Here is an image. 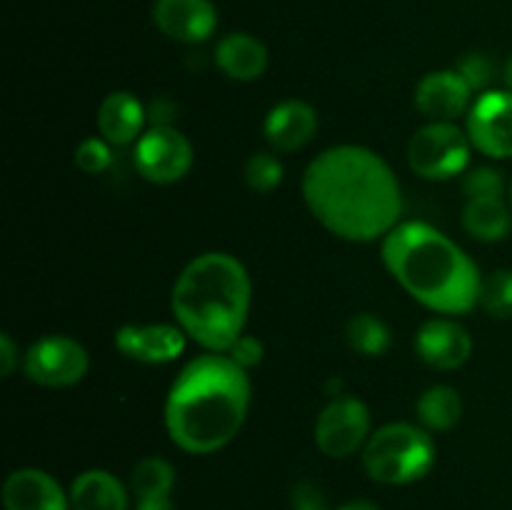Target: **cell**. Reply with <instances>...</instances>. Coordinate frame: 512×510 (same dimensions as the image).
I'll list each match as a JSON object with an SVG mask.
<instances>
[{
	"mask_svg": "<svg viewBox=\"0 0 512 510\" xmlns=\"http://www.w3.org/2000/svg\"><path fill=\"white\" fill-rule=\"evenodd\" d=\"M303 198L323 228L350 243L385 238L403 213L393 168L365 145H333L310 160Z\"/></svg>",
	"mask_w": 512,
	"mask_h": 510,
	"instance_id": "1",
	"label": "cell"
},
{
	"mask_svg": "<svg viewBox=\"0 0 512 510\" xmlns=\"http://www.w3.org/2000/svg\"><path fill=\"white\" fill-rule=\"evenodd\" d=\"M248 370L225 353L188 360L165 398V430L180 450L210 455L223 450L243 428L250 410Z\"/></svg>",
	"mask_w": 512,
	"mask_h": 510,
	"instance_id": "2",
	"label": "cell"
},
{
	"mask_svg": "<svg viewBox=\"0 0 512 510\" xmlns=\"http://www.w3.org/2000/svg\"><path fill=\"white\" fill-rule=\"evenodd\" d=\"M380 258L395 283L438 315L478 308V265L443 230L423 220H400L383 238Z\"/></svg>",
	"mask_w": 512,
	"mask_h": 510,
	"instance_id": "3",
	"label": "cell"
},
{
	"mask_svg": "<svg viewBox=\"0 0 512 510\" xmlns=\"http://www.w3.org/2000/svg\"><path fill=\"white\" fill-rule=\"evenodd\" d=\"M250 275L235 255H198L180 270L170 293L175 323L208 353H228L243 335L250 310Z\"/></svg>",
	"mask_w": 512,
	"mask_h": 510,
	"instance_id": "4",
	"label": "cell"
},
{
	"mask_svg": "<svg viewBox=\"0 0 512 510\" xmlns=\"http://www.w3.org/2000/svg\"><path fill=\"white\" fill-rule=\"evenodd\" d=\"M365 473L383 485H408L435 465L433 435L423 425L388 423L373 430L363 448Z\"/></svg>",
	"mask_w": 512,
	"mask_h": 510,
	"instance_id": "5",
	"label": "cell"
},
{
	"mask_svg": "<svg viewBox=\"0 0 512 510\" xmlns=\"http://www.w3.org/2000/svg\"><path fill=\"white\" fill-rule=\"evenodd\" d=\"M468 133L455 123H425L408 143V165L425 180L458 178L470 165Z\"/></svg>",
	"mask_w": 512,
	"mask_h": 510,
	"instance_id": "6",
	"label": "cell"
},
{
	"mask_svg": "<svg viewBox=\"0 0 512 510\" xmlns=\"http://www.w3.org/2000/svg\"><path fill=\"white\" fill-rule=\"evenodd\" d=\"M370 410L355 395H333L315 420V445L328 458H348L370 438Z\"/></svg>",
	"mask_w": 512,
	"mask_h": 510,
	"instance_id": "7",
	"label": "cell"
},
{
	"mask_svg": "<svg viewBox=\"0 0 512 510\" xmlns=\"http://www.w3.org/2000/svg\"><path fill=\"white\" fill-rule=\"evenodd\" d=\"M90 355L70 335H45L23 355V373L43 388H70L88 375Z\"/></svg>",
	"mask_w": 512,
	"mask_h": 510,
	"instance_id": "8",
	"label": "cell"
},
{
	"mask_svg": "<svg viewBox=\"0 0 512 510\" xmlns=\"http://www.w3.org/2000/svg\"><path fill=\"white\" fill-rule=\"evenodd\" d=\"M133 160L148 183L170 185L193 168V145L173 125H150L135 143Z\"/></svg>",
	"mask_w": 512,
	"mask_h": 510,
	"instance_id": "9",
	"label": "cell"
},
{
	"mask_svg": "<svg viewBox=\"0 0 512 510\" xmlns=\"http://www.w3.org/2000/svg\"><path fill=\"white\" fill-rule=\"evenodd\" d=\"M465 133L488 158H512V90H488L468 110Z\"/></svg>",
	"mask_w": 512,
	"mask_h": 510,
	"instance_id": "10",
	"label": "cell"
},
{
	"mask_svg": "<svg viewBox=\"0 0 512 510\" xmlns=\"http://www.w3.org/2000/svg\"><path fill=\"white\" fill-rule=\"evenodd\" d=\"M473 88L458 70H435L415 85L413 103L428 123H455L470 110Z\"/></svg>",
	"mask_w": 512,
	"mask_h": 510,
	"instance_id": "11",
	"label": "cell"
},
{
	"mask_svg": "<svg viewBox=\"0 0 512 510\" xmlns=\"http://www.w3.org/2000/svg\"><path fill=\"white\" fill-rule=\"evenodd\" d=\"M415 353L435 370H458L473 355L468 328L453 318H430L415 333Z\"/></svg>",
	"mask_w": 512,
	"mask_h": 510,
	"instance_id": "12",
	"label": "cell"
},
{
	"mask_svg": "<svg viewBox=\"0 0 512 510\" xmlns=\"http://www.w3.org/2000/svg\"><path fill=\"white\" fill-rule=\"evenodd\" d=\"M185 338L178 323H143L123 325L115 333V348L130 360L145 365L170 363L185 350Z\"/></svg>",
	"mask_w": 512,
	"mask_h": 510,
	"instance_id": "13",
	"label": "cell"
},
{
	"mask_svg": "<svg viewBox=\"0 0 512 510\" xmlns=\"http://www.w3.org/2000/svg\"><path fill=\"white\" fill-rule=\"evenodd\" d=\"M153 20L170 40L195 45L215 33L218 10L210 0H155Z\"/></svg>",
	"mask_w": 512,
	"mask_h": 510,
	"instance_id": "14",
	"label": "cell"
},
{
	"mask_svg": "<svg viewBox=\"0 0 512 510\" xmlns=\"http://www.w3.org/2000/svg\"><path fill=\"white\" fill-rule=\"evenodd\" d=\"M263 133L273 153H295L318 133V113L305 100H283L270 108Z\"/></svg>",
	"mask_w": 512,
	"mask_h": 510,
	"instance_id": "15",
	"label": "cell"
},
{
	"mask_svg": "<svg viewBox=\"0 0 512 510\" xmlns=\"http://www.w3.org/2000/svg\"><path fill=\"white\" fill-rule=\"evenodd\" d=\"M5 510H70V495L38 468H20L3 485Z\"/></svg>",
	"mask_w": 512,
	"mask_h": 510,
	"instance_id": "16",
	"label": "cell"
},
{
	"mask_svg": "<svg viewBox=\"0 0 512 510\" xmlns=\"http://www.w3.org/2000/svg\"><path fill=\"white\" fill-rule=\"evenodd\" d=\"M98 133L100 138L108 140L113 148H125V145L138 143L140 135L145 133L148 123V105L135 98L128 90H115L105 95L98 108Z\"/></svg>",
	"mask_w": 512,
	"mask_h": 510,
	"instance_id": "17",
	"label": "cell"
},
{
	"mask_svg": "<svg viewBox=\"0 0 512 510\" xmlns=\"http://www.w3.org/2000/svg\"><path fill=\"white\" fill-rule=\"evenodd\" d=\"M215 65L238 83H253L268 70V48L255 35L230 33L215 45Z\"/></svg>",
	"mask_w": 512,
	"mask_h": 510,
	"instance_id": "18",
	"label": "cell"
},
{
	"mask_svg": "<svg viewBox=\"0 0 512 510\" xmlns=\"http://www.w3.org/2000/svg\"><path fill=\"white\" fill-rule=\"evenodd\" d=\"M73 510H128L125 485L108 470H85L70 485Z\"/></svg>",
	"mask_w": 512,
	"mask_h": 510,
	"instance_id": "19",
	"label": "cell"
},
{
	"mask_svg": "<svg viewBox=\"0 0 512 510\" xmlns=\"http://www.w3.org/2000/svg\"><path fill=\"white\" fill-rule=\"evenodd\" d=\"M463 228L480 243H498L512 230V215L503 198H470L463 205Z\"/></svg>",
	"mask_w": 512,
	"mask_h": 510,
	"instance_id": "20",
	"label": "cell"
},
{
	"mask_svg": "<svg viewBox=\"0 0 512 510\" xmlns=\"http://www.w3.org/2000/svg\"><path fill=\"white\" fill-rule=\"evenodd\" d=\"M415 413L428 433H448L463 418V398L450 385H433L418 398Z\"/></svg>",
	"mask_w": 512,
	"mask_h": 510,
	"instance_id": "21",
	"label": "cell"
},
{
	"mask_svg": "<svg viewBox=\"0 0 512 510\" xmlns=\"http://www.w3.org/2000/svg\"><path fill=\"white\" fill-rule=\"evenodd\" d=\"M345 343L365 358H378V355L388 353L390 343H393V333L390 325L375 313H355L345 323Z\"/></svg>",
	"mask_w": 512,
	"mask_h": 510,
	"instance_id": "22",
	"label": "cell"
},
{
	"mask_svg": "<svg viewBox=\"0 0 512 510\" xmlns=\"http://www.w3.org/2000/svg\"><path fill=\"white\" fill-rule=\"evenodd\" d=\"M130 485L138 500L143 498H170L175 485V470L165 458H143L133 468Z\"/></svg>",
	"mask_w": 512,
	"mask_h": 510,
	"instance_id": "23",
	"label": "cell"
},
{
	"mask_svg": "<svg viewBox=\"0 0 512 510\" xmlns=\"http://www.w3.org/2000/svg\"><path fill=\"white\" fill-rule=\"evenodd\" d=\"M478 305L498 320L512 318V270H495L480 283Z\"/></svg>",
	"mask_w": 512,
	"mask_h": 510,
	"instance_id": "24",
	"label": "cell"
},
{
	"mask_svg": "<svg viewBox=\"0 0 512 510\" xmlns=\"http://www.w3.org/2000/svg\"><path fill=\"white\" fill-rule=\"evenodd\" d=\"M283 175L285 165L278 158V153H255L245 160L243 178L255 193H273L283 183Z\"/></svg>",
	"mask_w": 512,
	"mask_h": 510,
	"instance_id": "25",
	"label": "cell"
},
{
	"mask_svg": "<svg viewBox=\"0 0 512 510\" xmlns=\"http://www.w3.org/2000/svg\"><path fill=\"white\" fill-rule=\"evenodd\" d=\"M463 188L465 200L470 198H503L505 180L503 173L495 168H473L463 173Z\"/></svg>",
	"mask_w": 512,
	"mask_h": 510,
	"instance_id": "26",
	"label": "cell"
},
{
	"mask_svg": "<svg viewBox=\"0 0 512 510\" xmlns=\"http://www.w3.org/2000/svg\"><path fill=\"white\" fill-rule=\"evenodd\" d=\"M75 165L88 175H100L113 165V145L108 140L98 138H85L83 143L75 148Z\"/></svg>",
	"mask_w": 512,
	"mask_h": 510,
	"instance_id": "27",
	"label": "cell"
},
{
	"mask_svg": "<svg viewBox=\"0 0 512 510\" xmlns=\"http://www.w3.org/2000/svg\"><path fill=\"white\" fill-rule=\"evenodd\" d=\"M455 70L463 75L465 83L473 88V93L475 90L488 88V83L493 80V75H495L493 63H490L488 55H483V53H468L463 60H460L458 68Z\"/></svg>",
	"mask_w": 512,
	"mask_h": 510,
	"instance_id": "28",
	"label": "cell"
},
{
	"mask_svg": "<svg viewBox=\"0 0 512 510\" xmlns=\"http://www.w3.org/2000/svg\"><path fill=\"white\" fill-rule=\"evenodd\" d=\"M290 503H293V510H333L328 505L323 488L313 480H300L293 493H290Z\"/></svg>",
	"mask_w": 512,
	"mask_h": 510,
	"instance_id": "29",
	"label": "cell"
},
{
	"mask_svg": "<svg viewBox=\"0 0 512 510\" xmlns=\"http://www.w3.org/2000/svg\"><path fill=\"white\" fill-rule=\"evenodd\" d=\"M263 353H265V348H263V343H260L258 338H255V335H240L238 340H235L233 345H230L228 348V358H233L235 363L240 365V368H245V370H250V368H255V365H260V360H263Z\"/></svg>",
	"mask_w": 512,
	"mask_h": 510,
	"instance_id": "30",
	"label": "cell"
},
{
	"mask_svg": "<svg viewBox=\"0 0 512 510\" xmlns=\"http://www.w3.org/2000/svg\"><path fill=\"white\" fill-rule=\"evenodd\" d=\"M18 365H20L18 348H15L13 338H10L8 333H3L0 335V373H3V378H10Z\"/></svg>",
	"mask_w": 512,
	"mask_h": 510,
	"instance_id": "31",
	"label": "cell"
},
{
	"mask_svg": "<svg viewBox=\"0 0 512 510\" xmlns=\"http://www.w3.org/2000/svg\"><path fill=\"white\" fill-rule=\"evenodd\" d=\"M175 113V105L170 100L160 98L155 103L148 105V120L150 125H170V118Z\"/></svg>",
	"mask_w": 512,
	"mask_h": 510,
	"instance_id": "32",
	"label": "cell"
},
{
	"mask_svg": "<svg viewBox=\"0 0 512 510\" xmlns=\"http://www.w3.org/2000/svg\"><path fill=\"white\" fill-rule=\"evenodd\" d=\"M138 510H175L170 498H143L138 500Z\"/></svg>",
	"mask_w": 512,
	"mask_h": 510,
	"instance_id": "33",
	"label": "cell"
},
{
	"mask_svg": "<svg viewBox=\"0 0 512 510\" xmlns=\"http://www.w3.org/2000/svg\"><path fill=\"white\" fill-rule=\"evenodd\" d=\"M338 510H380V508L375 503H370V500H350V503H345L343 508Z\"/></svg>",
	"mask_w": 512,
	"mask_h": 510,
	"instance_id": "34",
	"label": "cell"
},
{
	"mask_svg": "<svg viewBox=\"0 0 512 510\" xmlns=\"http://www.w3.org/2000/svg\"><path fill=\"white\" fill-rule=\"evenodd\" d=\"M505 83L512 88V58L508 60V65H505Z\"/></svg>",
	"mask_w": 512,
	"mask_h": 510,
	"instance_id": "35",
	"label": "cell"
},
{
	"mask_svg": "<svg viewBox=\"0 0 512 510\" xmlns=\"http://www.w3.org/2000/svg\"><path fill=\"white\" fill-rule=\"evenodd\" d=\"M510 203H512V185H510Z\"/></svg>",
	"mask_w": 512,
	"mask_h": 510,
	"instance_id": "36",
	"label": "cell"
}]
</instances>
